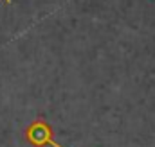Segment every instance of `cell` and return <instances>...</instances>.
Wrapping results in <instances>:
<instances>
[{
	"label": "cell",
	"instance_id": "6da1fadb",
	"mask_svg": "<svg viewBox=\"0 0 155 147\" xmlns=\"http://www.w3.org/2000/svg\"><path fill=\"white\" fill-rule=\"evenodd\" d=\"M25 140H27L29 145L33 147H63L54 140L52 126L47 120H43V118H36V120H33L27 126Z\"/></svg>",
	"mask_w": 155,
	"mask_h": 147
},
{
	"label": "cell",
	"instance_id": "7a4b0ae2",
	"mask_svg": "<svg viewBox=\"0 0 155 147\" xmlns=\"http://www.w3.org/2000/svg\"><path fill=\"white\" fill-rule=\"evenodd\" d=\"M5 4H11V0H5Z\"/></svg>",
	"mask_w": 155,
	"mask_h": 147
}]
</instances>
